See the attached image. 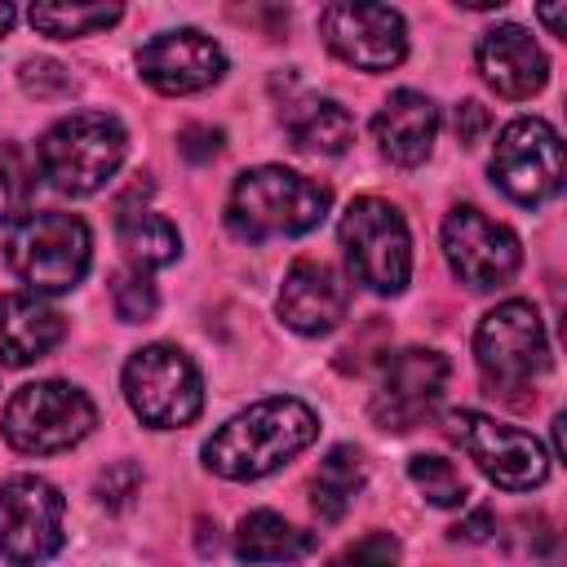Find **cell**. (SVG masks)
Segmentation results:
<instances>
[{
    "mask_svg": "<svg viewBox=\"0 0 567 567\" xmlns=\"http://www.w3.org/2000/svg\"><path fill=\"white\" fill-rule=\"evenodd\" d=\"M315 439H319L315 408L292 394H275V399H261L235 412L226 425H217L213 439L204 443V465L217 478L252 483V478L275 474L292 456H301Z\"/></svg>",
    "mask_w": 567,
    "mask_h": 567,
    "instance_id": "6da1fadb",
    "label": "cell"
},
{
    "mask_svg": "<svg viewBox=\"0 0 567 567\" xmlns=\"http://www.w3.org/2000/svg\"><path fill=\"white\" fill-rule=\"evenodd\" d=\"M328 186L284 168V164H257L235 177L226 199V226L235 239L266 244L284 235H306L328 217Z\"/></svg>",
    "mask_w": 567,
    "mask_h": 567,
    "instance_id": "7a4b0ae2",
    "label": "cell"
},
{
    "mask_svg": "<svg viewBox=\"0 0 567 567\" xmlns=\"http://www.w3.org/2000/svg\"><path fill=\"white\" fill-rule=\"evenodd\" d=\"M128 151V133L106 111H71L62 115L35 146L40 173L62 195H93L102 190Z\"/></svg>",
    "mask_w": 567,
    "mask_h": 567,
    "instance_id": "3957f363",
    "label": "cell"
},
{
    "mask_svg": "<svg viewBox=\"0 0 567 567\" xmlns=\"http://www.w3.org/2000/svg\"><path fill=\"white\" fill-rule=\"evenodd\" d=\"M4 257L35 297H58L89 275L93 235L75 213H31L9 230Z\"/></svg>",
    "mask_w": 567,
    "mask_h": 567,
    "instance_id": "277c9868",
    "label": "cell"
},
{
    "mask_svg": "<svg viewBox=\"0 0 567 567\" xmlns=\"http://www.w3.org/2000/svg\"><path fill=\"white\" fill-rule=\"evenodd\" d=\"M337 239L346 248L350 275L377 292V297H399L412 279V235L403 213L390 199L377 195H359L346 204Z\"/></svg>",
    "mask_w": 567,
    "mask_h": 567,
    "instance_id": "5b68a950",
    "label": "cell"
},
{
    "mask_svg": "<svg viewBox=\"0 0 567 567\" xmlns=\"http://www.w3.org/2000/svg\"><path fill=\"white\" fill-rule=\"evenodd\" d=\"M97 425L93 399L71 381H31L0 412V434L22 456H53L89 439Z\"/></svg>",
    "mask_w": 567,
    "mask_h": 567,
    "instance_id": "8992f818",
    "label": "cell"
},
{
    "mask_svg": "<svg viewBox=\"0 0 567 567\" xmlns=\"http://www.w3.org/2000/svg\"><path fill=\"white\" fill-rule=\"evenodd\" d=\"M124 399L133 416L151 430H182L204 408V381L186 350L177 346H142L124 363Z\"/></svg>",
    "mask_w": 567,
    "mask_h": 567,
    "instance_id": "52a82bcc",
    "label": "cell"
},
{
    "mask_svg": "<svg viewBox=\"0 0 567 567\" xmlns=\"http://www.w3.org/2000/svg\"><path fill=\"white\" fill-rule=\"evenodd\" d=\"M443 430L447 439L505 492H532L549 478V452L540 447L536 434L518 430V425H505L487 412H474V408H456L443 416Z\"/></svg>",
    "mask_w": 567,
    "mask_h": 567,
    "instance_id": "ba28073f",
    "label": "cell"
},
{
    "mask_svg": "<svg viewBox=\"0 0 567 567\" xmlns=\"http://www.w3.org/2000/svg\"><path fill=\"white\" fill-rule=\"evenodd\" d=\"M474 363L492 390H527L549 368L545 323L532 301H501L474 328Z\"/></svg>",
    "mask_w": 567,
    "mask_h": 567,
    "instance_id": "9c48e42d",
    "label": "cell"
},
{
    "mask_svg": "<svg viewBox=\"0 0 567 567\" xmlns=\"http://www.w3.org/2000/svg\"><path fill=\"white\" fill-rule=\"evenodd\" d=\"M66 540V501L40 474L0 483V558L13 567L49 563Z\"/></svg>",
    "mask_w": 567,
    "mask_h": 567,
    "instance_id": "30bf717a",
    "label": "cell"
},
{
    "mask_svg": "<svg viewBox=\"0 0 567 567\" xmlns=\"http://www.w3.org/2000/svg\"><path fill=\"white\" fill-rule=\"evenodd\" d=\"M492 182L523 208H540L563 190V142L554 124L536 115H518L496 133L492 159H487Z\"/></svg>",
    "mask_w": 567,
    "mask_h": 567,
    "instance_id": "8fae6325",
    "label": "cell"
},
{
    "mask_svg": "<svg viewBox=\"0 0 567 567\" xmlns=\"http://www.w3.org/2000/svg\"><path fill=\"white\" fill-rule=\"evenodd\" d=\"M443 257L452 275L478 292L505 288L523 266V244L505 221H492L474 204H456L443 217Z\"/></svg>",
    "mask_w": 567,
    "mask_h": 567,
    "instance_id": "7c38bea8",
    "label": "cell"
},
{
    "mask_svg": "<svg viewBox=\"0 0 567 567\" xmlns=\"http://www.w3.org/2000/svg\"><path fill=\"white\" fill-rule=\"evenodd\" d=\"M319 35L354 71H394L408 58V22L390 4H328Z\"/></svg>",
    "mask_w": 567,
    "mask_h": 567,
    "instance_id": "4fadbf2b",
    "label": "cell"
},
{
    "mask_svg": "<svg viewBox=\"0 0 567 567\" xmlns=\"http://www.w3.org/2000/svg\"><path fill=\"white\" fill-rule=\"evenodd\" d=\"M443 390H447V359L439 350H421V346L399 350L381 368V385L372 394V421L381 430L403 434L439 408Z\"/></svg>",
    "mask_w": 567,
    "mask_h": 567,
    "instance_id": "5bb4252c",
    "label": "cell"
},
{
    "mask_svg": "<svg viewBox=\"0 0 567 567\" xmlns=\"http://www.w3.org/2000/svg\"><path fill=\"white\" fill-rule=\"evenodd\" d=\"M137 71L155 93L182 97L217 84L226 75V53L213 35L195 27H177V31H159L137 49Z\"/></svg>",
    "mask_w": 567,
    "mask_h": 567,
    "instance_id": "9a60e30c",
    "label": "cell"
},
{
    "mask_svg": "<svg viewBox=\"0 0 567 567\" xmlns=\"http://www.w3.org/2000/svg\"><path fill=\"white\" fill-rule=\"evenodd\" d=\"M275 310H279V319L292 332L323 337V332H332L350 315V284L328 261L297 257L288 266V275H284V288H279Z\"/></svg>",
    "mask_w": 567,
    "mask_h": 567,
    "instance_id": "2e32d148",
    "label": "cell"
},
{
    "mask_svg": "<svg viewBox=\"0 0 567 567\" xmlns=\"http://www.w3.org/2000/svg\"><path fill=\"white\" fill-rule=\"evenodd\" d=\"M474 62H478L483 84L496 89L509 102H523V97L540 93L545 80H549V62H545L540 44L518 22H501V27L483 31L478 44H474Z\"/></svg>",
    "mask_w": 567,
    "mask_h": 567,
    "instance_id": "e0dca14e",
    "label": "cell"
},
{
    "mask_svg": "<svg viewBox=\"0 0 567 567\" xmlns=\"http://www.w3.org/2000/svg\"><path fill=\"white\" fill-rule=\"evenodd\" d=\"M372 137H377V151L399 164V168H416L430 151H434V137H439V106L416 93V89H394L381 111L372 115Z\"/></svg>",
    "mask_w": 567,
    "mask_h": 567,
    "instance_id": "ac0fdd59",
    "label": "cell"
},
{
    "mask_svg": "<svg viewBox=\"0 0 567 567\" xmlns=\"http://www.w3.org/2000/svg\"><path fill=\"white\" fill-rule=\"evenodd\" d=\"M62 337H66L62 315L49 301H40L35 292L0 297V363L4 368H27V363L44 359Z\"/></svg>",
    "mask_w": 567,
    "mask_h": 567,
    "instance_id": "d6986e66",
    "label": "cell"
},
{
    "mask_svg": "<svg viewBox=\"0 0 567 567\" xmlns=\"http://www.w3.org/2000/svg\"><path fill=\"white\" fill-rule=\"evenodd\" d=\"M279 120L292 137L297 151H310V155H346L350 142H354V115L332 102V97H319V93H297L279 106Z\"/></svg>",
    "mask_w": 567,
    "mask_h": 567,
    "instance_id": "ffe728a7",
    "label": "cell"
},
{
    "mask_svg": "<svg viewBox=\"0 0 567 567\" xmlns=\"http://www.w3.org/2000/svg\"><path fill=\"white\" fill-rule=\"evenodd\" d=\"M137 195H146V186H137L133 195H124L120 208H115V235H120V248H124L128 266L155 270V266L177 261V252H182L177 226H173L164 213L137 204Z\"/></svg>",
    "mask_w": 567,
    "mask_h": 567,
    "instance_id": "44dd1931",
    "label": "cell"
},
{
    "mask_svg": "<svg viewBox=\"0 0 567 567\" xmlns=\"http://www.w3.org/2000/svg\"><path fill=\"white\" fill-rule=\"evenodd\" d=\"M315 532L306 527H292L284 514L275 509H252L239 518L235 527V554L244 563H297L315 549Z\"/></svg>",
    "mask_w": 567,
    "mask_h": 567,
    "instance_id": "7402d4cb",
    "label": "cell"
},
{
    "mask_svg": "<svg viewBox=\"0 0 567 567\" xmlns=\"http://www.w3.org/2000/svg\"><path fill=\"white\" fill-rule=\"evenodd\" d=\"M363 478H368V470H363L359 447H350V443L328 447V456L319 461L315 483H310V505H315L319 523H337L350 509V501L359 496Z\"/></svg>",
    "mask_w": 567,
    "mask_h": 567,
    "instance_id": "603a6c76",
    "label": "cell"
},
{
    "mask_svg": "<svg viewBox=\"0 0 567 567\" xmlns=\"http://www.w3.org/2000/svg\"><path fill=\"white\" fill-rule=\"evenodd\" d=\"M120 4H31L27 18L40 35L53 40H75V35H93L120 22Z\"/></svg>",
    "mask_w": 567,
    "mask_h": 567,
    "instance_id": "cb8c5ba5",
    "label": "cell"
},
{
    "mask_svg": "<svg viewBox=\"0 0 567 567\" xmlns=\"http://www.w3.org/2000/svg\"><path fill=\"white\" fill-rule=\"evenodd\" d=\"M35 195V164L18 142H0V226L22 221Z\"/></svg>",
    "mask_w": 567,
    "mask_h": 567,
    "instance_id": "d4e9b609",
    "label": "cell"
},
{
    "mask_svg": "<svg viewBox=\"0 0 567 567\" xmlns=\"http://www.w3.org/2000/svg\"><path fill=\"white\" fill-rule=\"evenodd\" d=\"M408 478L416 483V492L430 501V505H439V509H456V505H465V478L456 474V465L447 461V456H412L408 461Z\"/></svg>",
    "mask_w": 567,
    "mask_h": 567,
    "instance_id": "484cf974",
    "label": "cell"
},
{
    "mask_svg": "<svg viewBox=\"0 0 567 567\" xmlns=\"http://www.w3.org/2000/svg\"><path fill=\"white\" fill-rule=\"evenodd\" d=\"M111 310H115V319H124V323H146V319H155L159 292H155L151 275L137 270V266L115 270V275H111Z\"/></svg>",
    "mask_w": 567,
    "mask_h": 567,
    "instance_id": "4316f807",
    "label": "cell"
},
{
    "mask_svg": "<svg viewBox=\"0 0 567 567\" xmlns=\"http://www.w3.org/2000/svg\"><path fill=\"white\" fill-rule=\"evenodd\" d=\"M328 567H399V540L390 532H368L350 540Z\"/></svg>",
    "mask_w": 567,
    "mask_h": 567,
    "instance_id": "83f0119b",
    "label": "cell"
},
{
    "mask_svg": "<svg viewBox=\"0 0 567 567\" xmlns=\"http://www.w3.org/2000/svg\"><path fill=\"white\" fill-rule=\"evenodd\" d=\"M137 487H142V470L133 461H115V465H106L97 474V501L106 509H124L137 496Z\"/></svg>",
    "mask_w": 567,
    "mask_h": 567,
    "instance_id": "f1b7e54d",
    "label": "cell"
},
{
    "mask_svg": "<svg viewBox=\"0 0 567 567\" xmlns=\"http://www.w3.org/2000/svg\"><path fill=\"white\" fill-rule=\"evenodd\" d=\"M22 89L35 97H58L71 89V75H66V66H58L49 58H31V62H22Z\"/></svg>",
    "mask_w": 567,
    "mask_h": 567,
    "instance_id": "f546056e",
    "label": "cell"
},
{
    "mask_svg": "<svg viewBox=\"0 0 567 567\" xmlns=\"http://www.w3.org/2000/svg\"><path fill=\"white\" fill-rule=\"evenodd\" d=\"M221 142H226V133H221V128H213V124H186V128L177 133V151H182L190 164L213 159V155L221 151Z\"/></svg>",
    "mask_w": 567,
    "mask_h": 567,
    "instance_id": "4dcf8cb0",
    "label": "cell"
},
{
    "mask_svg": "<svg viewBox=\"0 0 567 567\" xmlns=\"http://www.w3.org/2000/svg\"><path fill=\"white\" fill-rule=\"evenodd\" d=\"M487 128H492V115H487L483 102H461V106H456V142H461V146H474Z\"/></svg>",
    "mask_w": 567,
    "mask_h": 567,
    "instance_id": "1f68e13d",
    "label": "cell"
},
{
    "mask_svg": "<svg viewBox=\"0 0 567 567\" xmlns=\"http://www.w3.org/2000/svg\"><path fill=\"white\" fill-rule=\"evenodd\" d=\"M496 532V518H492V509H474L470 518H461L456 527H452V540H465V545H478V540H487Z\"/></svg>",
    "mask_w": 567,
    "mask_h": 567,
    "instance_id": "d6a6232c",
    "label": "cell"
},
{
    "mask_svg": "<svg viewBox=\"0 0 567 567\" xmlns=\"http://www.w3.org/2000/svg\"><path fill=\"white\" fill-rule=\"evenodd\" d=\"M540 22L549 27V35H567V27H563V4H540Z\"/></svg>",
    "mask_w": 567,
    "mask_h": 567,
    "instance_id": "836d02e7",
    "label": "cell"
},
{
    "mask_svg": "<svg viewBox=\"0 0 567 567\" xmlns=\"http://www.w3.org/2000/svg\"><path fill=\"white\" fill-rule=\"evenodd\" d=\"M18 22V9L9 0H0V35H9V27Z\"/></svg>",
    "mask_w": 567,
    "mask_h": 567,
    "instance_id": "e575fe53",
    "label": "cell"
}]
</instances>
